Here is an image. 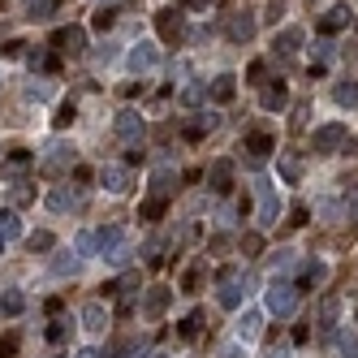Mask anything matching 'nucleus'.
Instances as JSON below:
<instances>
[{"instance_id":"nucleus-1","label":"nucleus","mask_w":358,"mask_h":358,"mask_svg":"<svg viewBox=\"0 0 358 358\" xmlns=\"http://www.w3.org/2000/svg\"><path fill=\"white\" fill-rule=\"evenodd\" d=\"M95 250L104 255V259H113V264H125V259H130V246H125V234H121L117 224L95 229Z\"/></svg>"},{"instance_id":"nucleus-2","label":"nucleus","mask_w":358,"mask_h":358,"mask_svg":"<svg viewBox=\"0 0 358 358\" xmlns=\"http://www.w3.org/2000/svg\"><path fill=\"white\" fill-rule=\"evenodd\" d=\"M220 306H229V311H234V306L246 298V289H250V276H238V268H220Z\"/></svg>"},{"instance_id":"nucleus-3","label":"nucleus","mask_w":358,"mask_h":358,"mask_svg":"<svg viewBox=\"0 0 358 358\" xmlns=\"http://www.w3.org/2000/svg\"><path fill=\"white\" fill-rule=\"evenodd\" d=\"M294 302H298V289L289 285V280H272V285H268V311L276 320H285L294 311Z\"/></svg>"},{"instance_id":"nucleus-4","label":"nucleus","mask_w":358,"mask_h":358,"mask_svg":"<svg viewBox=\"0 0 358 358\" xmlns=\"http://www.w3.org/2000/svg\"><path fill=\"white\" fill-rule=\"evenodd\" d=\"M117 138L125 143V147H138L143 143V134H147V125H143V117L134 113V108H125V113H117Z\"/></svg>"},{"instance_id":"nucleus-5","label":"nucleus","mask_w":358,"mask_h":358,"mask_svg":"<svg viewBox=\"0 0 358 358\" xmlns=\"http://www.w3.org/2000/svg\"><path fill=\"white\" fill-rule=\"evenodd\" d=\"M345 147V125H320V130L311 134V151H320V156H332V151Z\"/></svg>"},{"instance_id":"nucleus-6","label":"nucleus","mask_w":358,"mask_h":358,"mask_svg":"<svg viewBox=\"0 0 358 358\" xmlns=\"http://www.w3.org/2000/svg\"><path fill=\"white\" fill-rule=\"evenodd\" d=\"M156 31H160L164 43H182V39H186V13H182V9H164V13H156Z\"/></svg>"},{"instance_id":"nucleus-7","label":"nucleus","mask_w":358,"mask_h":358,"mask_svg":"<svg viewBox=\"0 0 358 358\" xmlns=\"http://www.w3.org/2000/svg\"><path fill=\"white\" fill-rule=\"evenodd\" d=\"M52 48L65 57H83L87 52V31L83 27H61V31H52Z\"/></svg>"},{"instance_id":"nucleus-8","label":"nucleus","mask_w":358,"mask_h":358,"mask_svg":"<svg viewBox=\"0 0 358 358\" xmlns=\"http://www.w3.org/2000/svg\"><path fill=\"white\" fill-rule=\"evenodd\" d=\"M99 186H104L108 194H130L134 177H130V169H125V164H104V169H99Z\"/></svg>"},{"instance_id":"nucleus-9","label":"nucleus","mask_w":358,"mask_h":358,"mask_svg":"<svg viewBox=\"0 0 358 358\" xmlns=\"http://www.w3.org/2000/svg\"><path fill=\"white\" fill-rule=\"evenodd\" d=\"M224 39L229 43H250L255 39V13H229V22H224Z\"/></svg>"},{"instance_id":"nucleus-10","label":"nucleus","mask_w":358,"mask_h":358,"mask_svg":"<svg viewBox=\"0 0 358 358\" xmlns=\"http://www.w3.org/2000/svg\"><path fill=\"white\" fill-rule=\"evenodd\" d=\"M48 208H52V212H83L87 208V194L73 190V186H57L52 194H48Z\"/></svg>"},{"instance_id":"nucleus-11","label":"nucleus","mask_w":358,"mask_h":358,"mask_svg":"<svg viewBox=\"0 0 358 358\" xmlns=\"http://www.w3.org/2000/svg\"><path fill=\"white\" fill-rule=\"evenodd\" d=\"M203 177H208V190L212 194H224L229 186H234V164H229V160H212Z\"/></svg>"},{"instance_id":"nucleus-12","label":"nucleus","mask_w":358,"mask_h":358,"mask_svg":"<svg viewBox=\"0 0 358 358\" xmlns=\"http://www.w3.org/2000/svg\"><path fill=\"white\" fill-rule=\"evenodd\" d=\"M48 151H52V156H48L43 164H39V173L43 177H61L69 164H73V147H65V143H57V147H48Z\"/></svg>"},{"instance_id":"nucleus-13","label":"nucleus","mask_w":358,"mask_h":358,"mask_svg":"<svg viewBox=\"0 0 358 358\" xmlns=\"http://www.w3.org/2000/svg\"><path fill=\"white\" fill-rule=\"evenodd\" d=\"M354 22V9L350 5H332L324 17H320V35H337V31H345Z\"/></svg>"},{"instance_id":"nucleus-14","label":"nucleus","mask_w":358,"mask_h":358,"mask_svg":"<svg viewBox=\"0 0 358 358\" xmlns=\"http://www.w3.org/2000/svg\"><path fill=\"white\" fill-rule=\"evenodd\" d=\"M160 52H156V43H134L130 48V57H125V65H130L134 73H147V69H156Z\"/></svg>"},{"instance_id":"nucleus-15","label":"nucleus","mask_w":358,"mask_h":358,"mask_svg":"<svg viewBox=\"0 0 358 358\" xmlns=\"http://www.w3.org/2000/svg\"><path fill=\"white\" fill-rule=\"evenodd\" d=\"M208 95H212V104H229V99L238 95V78H234V73H220V78H212Z\"/></svg>"},{"instance_id":"nucleus-16","label":"nucleus","mask_w":358,"mask_h":358,"mask_svg":"<svg viewBox=\"0 0 358 358\" xmlns=\"http://www.w3.org/2000/svg\"><path fill=\"white\" fill-rule=\"evenodd\" d=\"M259 99H264V108H268V113H276V108H285V104H289V87L280 83V78H272V83L264 87Z\"/></svg>"},{"instance_id":"nucleus-17","label":"nucleus","mask_w":358,"mask_h":358,"mask_svg":"<svg viewBox=\"0 0 358 358\" xmlns=\"http://www.w3.org/2000/svg\"><path fill=\"white\" fill-rule=\"evenodd\" d=\"M337 306H341L337 294H328V298L320 302V324H315V328H320V337H332V328H337Z\"/></svg>"},{"instance_id":"nucleus-18","label":"nucleus","mask_w":358,"mask_h":358,"mask_svg":"<svg viewBox=\"0 0 358 358\" xmlns=\"http://www.w3.org/2000/svg\"><path fill=\"white\" fill-rule=\"evenodd\" d=\"M246 151H250L255 160H264V156H272V151H276V138L264 134V130H255V134H246Z\"/></svg>"},{"instance_id":"nucleus-19","label":"nucleus","mask_w":358,"mask_h":358,"mask_svg":"<svg viewBox=\"0 0 358 358\" xmlns=\"http://www.w3.org/2000/svg\"><path fill=\"white\" fill-rule=\"evenodd\" d=\"M83 328H91V332H104V328H108L104 302H87V306H83Z\"/></svg>"},{"instance_id":"nucleus-20","label":"nucleus","mask_w":358,"mask_h":358,"mask_svg":"<svg viewBox=\"0 0 358 358\" xmlns=\"http://www.w3.org/2000/svg\"><path fill=\"white\" fill-rule=\"evenodd\" d=\"M259 328H264V315L259 311H242V320H238V341L242 345L255 341V337H259Z\"/></svg>"},{"instance_id":"nucleus-21","label":"nucleus","mask_w":358,"mask_h":358,"mask_svg":"<svg viewBox=\"0 0 358 358\" xmlns=\"http://www.w3.org/2000/svg\"><path fill=\"white\" fill-rule=\"evenodd\" d=\"M169 294L173 289H147V298H143V315H151V320H156V315H164V306H169Z\"/></svg>"},{"instance_id":"nucleus-22","label":"nucleus","mask_w":358,"mask_h":358,"mask_svg":"<svg viewBox=\"0 0 358 358\" xmlns=\"http://www.w3.org/2000/svg\"><path fill=\"white\" fill-rule=\"evenodd\" d=\"M164 212H169V199L164 194H147L143 208H138V220H160Z\"/></svg>"},{"instance_id":"nucleus-23","label":"nucleus","mask_w":358,"mask_h":358,"mask_svg":"<svg viewBox=\"0 0 358 358\" xmlns=\"http://www.w3.org/2000/svg\"><path fill=\"white\" fill-rule=\"evenodd\" d=\"M276 212H280V203H276L272 186H268V182H259V216H264V224H272V220H276Z\"/></svg>"},{"instance_id":"nucleus-24","label":"nucleus","mask_w":358,"mask_h":358,"mask_svg":"<svg viewBox=\"0 0 358 358\" xmlns=\"http://www.w3.org/2000/svg\"><path fill=\"white\" fill-rule=\"evenodd\" d=\"M332 99H337L341 108H354V104H358V83H354V78L337 83V87H332Z\"/></svg>"},{"instance_id":"nucleus-25","label":"nucleus","mask_w":358,"mask_h":358,"mask_svg":"<svg viewBox=\"0 0 358 358\" xmlns=\"http://www.w3.org/2000/svg\"><path fill=\"white\" fill-rule=\"evenodd\" d=\"M31 164H35V160L27 156V151H13V156H9L5 164H0V173H5V177H17V173H27Z\"/></svg>"},{"instance_id":"nucleus-26","label":"nucleus","mask_w":358,"mask_h":358,"mask_svg":"<svg viewBox=\"0 0 358 358\" xmlns=\"http://www.w3.org/2000/svg\"><path fill=\"white\" fill-rule=\"evenodd\" d=\"M173 186H177V173H173L169 164H164V169H156V182H151V194H164V199H169V190H173Z\"/></svg>"},{"instance_id":"nucleus-27","label":"nucleus","mask_w":358,"mask_h":358,"mask_svg":"<svg viewBox=\"0 0 358 358\" xmlns=\"http://www.w3.org/2000/svg\"><path fill=\"white\" fill-rule=\"evenodd\" d=\"M298 43H302V31H298V27H289V31H280V35H276V48H280L285 57L298 52Z\"/></svg>"},{"instance_id":"nucleus-28","label":"nucleus","mask_w":358,"mask_h":358,"mask_svg":"<svg viewBox=\"0 0 358 358\" xmlns=\"http://www.w3.org/2000/svg\"><path fill=\"white\" fill-rule=\"evenodd\" d=\"M203 324H208V315H203V311H190V315L182 320V328H177V332H182V337L190 341V337H199V328H203Z\"/></svg>"},{"instance_id":"nucleus-29","label":"nucleus","mask_w":358,"mask_h":358,"mask_svg":"<svg viewBox=\"0 0 358 358\" xmlns=\"http://www.w3.org/2000/svg\"><path fill=\"white\" fill-rule=\"evenodd\" d=\"M22 306H27V298H22L17 289H9L5 298H0V315H22Z\"/></svg>"},{"instance_id":"nucleus-30","label":"nucleus","mask_w":358,"mask_h":358,"mask_svg":"<svg viewBox=\"0 0 358 358\" xmlns=\"http://www.w3.org/2000/svg\"><path fill=\"white\" fill-rule=\"evenodd\" d=\"M212 125H216V117H212V113H208V117H199V121H190V125H186V138H190V143H194V138H203V134L212 130Z\"/></svg>"},{"instance_id":"nucleus-31","label":"nucleus","mask_w":358,"mask_h":358,"mask_svg":"<svg viewBox=\"0 0 358 358\" xmlns=\"http://www.w3.org/2000/svg\"><path fill=\"white\" fill-rule=\"evenodd\" d=\"M324 276H328V272H324V264H315V259H311V264H306V268H302V285H306V289H311V285H320V280H324Z\"/></svg>"},{"instance_id":"nucleus-32","label":"nucleus","mask_w":358,"mask_h":358,"mask_svg":"<svg viewBox=\"0 0 358 358\" xmlns=\"http://www.w3.org/2000/svg\"><path fill=\"white\" fill-rule=\"evenodd\" d=\"M0 234H5V242L17 238V234H22V220H17L13 212H0Z\"/></svg>"},{"instance_id":"nucleus-33","label":"nucleus","mask_w":358,"mask_h":358,"mask_svg":"<svg viewBox=\"0 0 358 358\" xmlns=\"http://www.w3.org/2000/svg\"><path fill=\"white\" fill-rule=\"evenodd\" d=\"M27 203H35V190L31 186H13L9 190V208H27Z\"/></svg>"},{"instance_id":"nucleus-34","label":"nucleus","mask_w":358,"mask_h":358,"mask_svg":"<svg viewBox=\"0 0 358 358\" xmlns=\"http://www.w3.org/2000/svg\"><path fill=\"white\" fill-rule=\"evenodd\" d=\"M48 341H52V345H65V341H69V320H52V328H48Z\"/></svg>"},{"instance_id":"nucleus-35","label":"nucleus","mask_w":358,"mask_h":358,"mask_svg":"<svg viewBox=\"0 0 358 358\" xmlns=\"http://www.w3.org/2000/svg\"><path fill=\"white\" fill-rule=\"evenodd\" d=\"M27 246H31V250H52V246H57V238L48 234V229H39V234H31V238H27Z\"/></svg>"},{"instance_id":"nucleus-36","label":"nucleus","mask_w":358,"mask_h":358,"mask_svg":"<svg viewBox=\"0 0 358 358\" xmlns=\"http://www.w3.org/2000/svg\"><path fill=\"white\" fill-rule=\"evenodd\" d=\"M78 272V259L73 255H61V259H52V276H73Z\"/></svg>"},{"instance_id":"nucleus-37","label":"nucleus","mask_w":358,"mask_h":358,"mask_svg":"<svg viewBox=\"0 0 358 358\" xmlns=\"http://www.w3.org/2000/svg\"><path fill=\"white\" fill-rule=\"evenodd\" d=\"M117 354H121V358H143V341H134V337H130V341H121ZM117 354H113V358H117Z\"/></svg>"},{"instance_id":"nucleus-38","label":"nucleus","mask_w":358,"mask_h":358,"mask_svg":"<svg viewBox=\"0 0 358 358\" xmlns=\"http://www.w3.org/2000/svg\"><path fill=\"white\" fill-rule=\"evenodd\" d=\"M203 95H208V91H203V87L194 83V87H186V91H182V104H190V108H199V104H203Z\"/></svg>"},{"instance_id":"nucleus-39","label":"nucleus","mask_w":358,"mask_h":358,"mask_svg":"<svg viewBox=\"0 0 358 358\" xmlns=\"http://www.w3.org/2000/svg\"><path fill=\"white\" fill-rule=\"evenodd\" d=\"M242 250H246V255H259V250H264V238H259V234H242Z\"/></svg>"},{"instance_id":"nucleus-40","label":"nucleus","mask_w":358,"mask_h":358,"mask_svg":"<svg viewBox=\"0 0 358 358\" xmlns=\"http://www.w3.org/2000/svg\"><path fill=\"white\" fill-rule=\"evenodd\" d=\"M199 285H203V268H190V272H186V280H182V289H186V294H194Z\"/></svg>"},{"instance_id":"nucleus-41","label":"nucleus","mask_w":358,"mask_h":358,"mask_svg":"<svg viewBox=\"0 0 358 358\" xmlns=\"http://www.w3.org/2000/svg\"><path fill=\"white\" fill-rule=\"evenodd\" d=\"M113 22H117V9H99L95 13V31H108Z\"/></svg>"},{"instance_id":"nucleus-42","label":"nucleus","mask_w":358,"mask_h":358,"mask_svg":"<svg viewBox=\"0 0 358 358\" xmlns=\"http://www.w3.org/2000/svg\"><path fill=\"white\" fill-rule=\"evenodd\" d=\"M337 345H341V354H345V358H358V341H354V332H341V341H337Z\"/></svg>"},{"instance_id":"nucleus-43","label":"nucleus","mask_w":358,"mask_h":358,"mask_svg":"<svg viewBox=\"0 0 358 358\" xmlns=\"http://www.w3.org/2000/svg\"><path fill=\"white\" fill-rule=\"evenodd\" d=\"M113 48H117V43H99V52H95V65H113V57H117Z\"/></svg>"},{"instance_id":"nucleus-44","label":"nucleus","mask_w":358,"mask_h":358,"mask_svg":"<svg viewBox=\"0 0 358 358\" xmlns=\"http://www.w3.org/2000/svg\"><path fill=\"white\" fill-rule=\"evenodd\" d=\"M48 95H52V87H48V83H31L27 87V99H48Z\"/></svg>"},{"instance_id":"nucleus-45","label":"nucleus","mask_w":358,"mask_h":358,"mask_svg":"<svg viewBox=\"0 0 358 358\" xmlns=\"http://www.w3.org/2000/svg\"><path fill=\"white\" fill-rule=\"evenodd\" d=\"M280 173H285V182H298V173H302V169H298V160L285 156V160H280Z\"/></svg>"},{"instance_id":"nucleus-46","label":"nucleus","mask_w":358,"mask_h":358,"mask_svg":"<svg viewBox=\"0 0 358 358\" xmlns=\"http://www.w3.org/2000/svg\"><path fill=\"white\" fill-rule=\"evenodd\" d=\"M17 354V332H9L5 341H0V358H13Z\"/></svg>"},{"instance_id":"nucleus-47","label":"nucleus","mask_w":358,"mask_h":358,"mask_svg":"<svg viewBox=\"0 0 358 358\" xmlns=\"http://www.w3.org/2000/svg\"><path fill=\"white\" fill-rule=\"evenodd\" d=\"M289 264H294V250H276V255H272V268H280V272H285Z\"/></svg>"},{"instance_id":"nucleus-48","label":"nucleus","mask_w":358,"mask_h":358,"mask_svg":"<svg viewBox=\"0 0 358 358\" xmlns=\"http://www.w3.org/2000/svg\"><path fill=\"white\" fill-rule=\"evenodd\" d=\"M57 9V0H39V5H31V17H48Z\"/></svg>"},{"instance_id":"nucleus-49","label":"nucleus","mask_w":358,"mask_h":358,"mask_svg":"<svg viewBox=\"0 0 358 358\" xmlns=\"http://www.w3.org/2000/svg\"><path fill=\"white\" fill-rule=\"evenodd\" d=\"M220 358H246V350H242V341H229V345L220 350Z\"/></svg>"},{"instance_id":"nucleus-50","label":"nucleus","mask_w":358,"mask_h":358,"mask_svg":"<svg viewBox=\"0 0 358 358\" xmlns=\"http://www.w3.org/2000/svg\"><path fill=\"white\" fill-rule=\"evenodd\" d=\"M69 121H73V104H61V108H57V125H61V130H65Z\"/></svg>"},{"instance_id":"nucleus-51","label":"nucleus","mask_w":358,"mask_h":358,"mask_svg":"<svg viewBox=\"0 0 358 358\" xmlns=\"http://www.w3.org/2000/svg\"><path fill=\"white\" fill-rule=\"evenodd\" d=\"M78 250L91 255V250H95V234H83V238H78Z\"/></svg>"},{"instance_id":"nucleus-52","label":"nucleus","mask_w":358,"mask_h":358,"mask_svg":"<svg viewBox=\"0 0 358 358\" xmlns=\"http://www.w3.org/2000/svg\"><path fill=\"white\" fill-rule=\"evenodd\" d=\"M306 337H311V328H306V324H298V328H294V345H302Z\"/></svg>"},{"instance_id":"nucleus-53","label":"nucleus","mask_w":358,"mask_h":358,"mask_svg":"<svg viewBox=\"0 0 358 358\" xmlns=\"http://www.w3.org/2000/svg\"><path fill=\"white\" fill-rule=\"evenodd\" d=\"M264 17H268V22H276V17H280V0H272V5L264 9Z\"/></svg>"},{"instance_id":"nucleus-54","label":"nucleus","mask_w":358,"mask_h":358,"mask_svg":"<svg viewBox=\"0 0 358 358\" xmlns=\"http://www.w3.org/2000/svg\"><path fill=\"white\" fill-rule=\"evenodd\" d=\"M289 216H294V220H289V224H306V208H302V203H298V208H294V212H289Z\"/></svg>"},{"instance_id":"nucleus-55","label":"nucleus","mask_w":358,"mask_h":358,"mask_svg":"<svg viewBox=\"0 0 358 358\" xmlns=\"http://www.w3.org/2000/svg\"><path fill=\"white\" fill-rule=\"evenodd\" d=\"M272 358H289V345H272Z\"/></svg>"},{"instance_id":"nucleus-56","label":"nucleus","mask_w":358,"mask_h":358,"mask_svg":"<svg viewBox=\"0 0 358 358\" xmlns=\"http://www.w3.org/2000/svg\"><path fill=\"white\" fill-rule=\"evenodd\" d=\"M186 5H190V9H208V0H186Z\"/></svg>"},{"instance_id":"nucleus-57","label":"nucleus","mask_w":358,"mask_h":358,"mask_svg":"<svg viewBox=\"0 0 358 358\" xmlns=\"http://www.w3.org/2000/svg\"><path fill=\"white\" fill-rule=\"evenodd\" d=\"M78 358H99V354H95V350H83V354H78Z\"/></svg>"},{"instance_id":"nucleus-58","label":"nucleus","mask_w":358,"mask_h":358,"mask_svg":"<svg viewBox=\"0 0 358 358\" xmlns=\"http://www.w3.org/2000/svg\"><path fill=\"white\" fill-rule=\"evenodd\" d=\"M0 250H5V234H0Z\"/></svg>"},{"instance_id":"nucleus-59","label":"nucleus","mask_w":358,"mask_h":358,"mask_svg":"<svg viewBox=\"0 0 358 358\" xmlns=\"http://www.w3.org/2000/svg\"><path fill=\"white\" fill-rule=\"evenodd\" d=\"M151 358H164V354H151Z\"/></svg>"}]
</instances>
